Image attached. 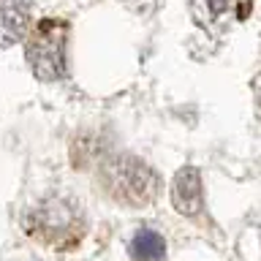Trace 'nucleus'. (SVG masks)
I'll return each mask as SVG.
<instances>
[{
	"mask_svg": "<svg viewBox=\"0 0 261 261\" xmlns=\"http://www.w3.org/2000/svg\"><path fill=\"white\" fill-rule=\"evenodd\" d=\"M101 185L114 201L125 207H147L158 196V174L142 158L117 152L101 163Z\"/></svg>",
	"mask_w": 261,
	"mask_h": 261,
	"instance_id": "1",
	"label": "nucleus"
},
{
	"mask_svg": "<svg viewBox=\"0 0 261 261\" xmlns=\"http://www.w3.org/2000/svg\"><path fill=\"white\" fill-rule=\"evenodd\" d=\"M256 101H258V106H261V79L256 82Z\"/></svg>",
	"mask_w": 261,
	"mask_h": 261,
	"instance_id": "8",
	"label": "nucleus"
},
{
	"mask_svg": "<svg viewBox=\"0 0 261 261\" xmlns=\"http://www.w3.org/2000/svg\"><path fill=\"white\" fill-rule=\"evenodd\" d=\"M30 0H0V46H11L30 28Z\"/></svg>",
	"mask_w": 261,
	"mask_h": 261,
	"instance_id": "5",
	"label": "nucleus"
},
{
	"mask_svg": "<svg viewBox=\"0 0 261 261\" xmlns=\"http://www.w3.org/2000/svg\"><path fill=\"white\" fill-rule=\"evenodd\" d=\"M171 204L179 215L196 218L204 210V188H201V174L196 166H182L174 174L171 182Z\"/></svg>",
	"mask_w": 261,
	"mask_h": 261,
	"instance_id": "4",
	"label": "nucleus"
},
{
	"mask_svg": "<svg viewBox=\"0 0 261 261\" xmlns=\"http://www.w3.org/2000/svg\"><path fill=\"white\" fill-rule=\"evenodd\" d=\"M65 41H68V24L60 19H44L28 36L24 57H28L33 73L41 82H57L65 76Z\"/></svg>",
	"mask_w": 261,
	"mask_h": 261,
	"instance_id": "2",
	"label": "nucleus"
},
{
	"mask_svg": "<svg viewBox=\"0 0 261 261\" xmlns=\"http://www.w3.org/2000/svg\"><path fill=\"white\" fill-rule=\"evenodd\" d=\"M166 256V242L152 228H139L130 240V258L134 261H161Z\"/></svg>",
	"mask_w": 261,
	"mask_h": 261,
	"instance_id": "6",
	"label": "nucleus"
},
{
	"mask_svg": "<svg viewBox=\"0 0 261 261\" xmlns=\"http://www.w3.org/2000/svg\"><path fill=\"white\" fill-rule=\"evenodd\" d=\"M76 226H79L76 210L63 199H49L44 204H38L28 215V231L46 242L65 240V237L76 231Z\"/></svg>",
	"mask_w": 261,
	"mask_h": 261,
	"instance_id": "3",
	"label": "nucleus"
},
{
	"mask_svg": "<svg viewBox=\"0 0 261 261\" xmlns=\"http://www.w3.org/2000/svg\"><path fill=\"white\" fill-rule=\"evenodd\" d=\"M231 0H193V16L201 28H215L218 22L226 19Z\"/></svg>",
	"mask_w": 261,
	"mask_h": 261,
	"instance_id": "7",
	"label": "nucleus"
}]
</instances>
